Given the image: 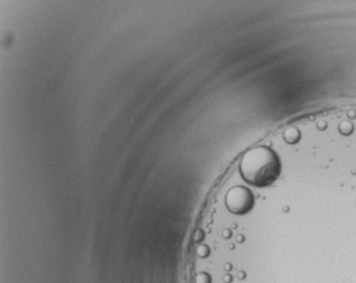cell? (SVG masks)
<instances>
[{
    "label": "cell",
    "mask_w": 356,
    "mask_h": 283,
    "mask_svg": "<svg viewBox=\"0 0 356 283\" xmlns=\"http://www.w3.org/2000/svg\"><path fill=\"white\" fill-rule=\"evenodd\" d=\"M241 177L252 186L264 188L275 182L281 174V161L277 154L265 146L247 151L241 166Z\"/></svg>",
    "instance_id": "1"
},
{
    "label": "cell",
    "mask_w": 356,
    "mask_h": 283,
    "mask_svg": "<svg viewBox=\"0 0 356 283\" xmlns=\"http://www.w3.org/2000/svg\"><path fill=\"white\" fill-rule=\"evenodd\" d=\"M255 198L246 187L237 186L229 190L226 196V205L232 214L245 215L252 209Z\"/></svg>",
    "instance_id": "2"
}]
</instances>
